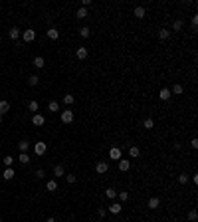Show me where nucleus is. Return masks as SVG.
<instances>
[{"mask_svg": "<svg viewBox=\"0 0 198 222\" xmlns=\"http://www.w3.org/2000/svg\"><path fill=\"white\" fill-rule=\"evenodd\" d=\"M145 14H147V10H145L143 6H137V8H135V16H137L139 20H141V18H145Z\"/></svg>", "mask_w": 198, "mask_h": 222, "instance_id": "14", "label": "nucleus"}, {"mask_svg": "<svg viewBox=\"0 0 198 222\" xmlns=\"http://www.w3.org/2000/svg\"><path fill=\"white\" fill-rule=\"evenodd\" d=\"M14 175H16V173H14V169H12V167H6V170L2 173V176H4L6 181H12V178H14Z\"/></svg>", "mask_w": 198, "mask_h": 222, "instance_id": "8", "label": "nucleus"}, {"mask_svg": "<svg viewBox=\"0 0 198 222\" xmlns=\"http://www.w3.org/2000/svg\"><path fill=\"white\" fill-rule=\"evenodd\" d=\"M38 83H40L38 75H30V78H28V85H38Z\"/></svg>", "mask_w": 198, "mask_h": 222, "instance_id": "28", "label": "nucleus"}, {"mask_svg": "<svg viewBox=\"0 0 198 222\" xmlns=\"http://www.w3.org/2000/svg\"><path fill=\"white\" fill-rule=\"evenodd\" d=\"M34 151H36V155H38V157H42V155L48 151V145L44 143V141H38V143L34 145Z\"/></svg>", "mask_w": 198, "mask_h": 222, "instance_id": "2", "label": "nucleus"}, {"mask_svg": "<svg viewBox=\"0 0 198 222\" xmlns=\"http://www.w3.org/2000/svg\"><path fill=\"white\" fill-rule=\"evenodd\" d=\"M34 65H36L38 70H44L46 62H44V58H42V56H38V58H34Z\"/></svg>", "mask_w": 198, "mask_h": 222, "instance_id": "11", "label": "nucleus"}, {"mask_svg": "<svg viewBox=\"0 0 198 222\" xmlns=\"http://www.w3.org/2000/svg\"><path fill=\"white\" fill-rule=\"evenodd\" d=\"M36 178H44V170H42V169L36 170Z\"/></svg>", "mask_w": 198, "mask_h": 222, "instance_id": "42", "label": "nucleus"}, {"mask_svg": "<svg viewBox=\"0 0 198 222\" xmlns=\"http://www.w3.org/2000/svg\"><path fill=\"white\" fill-rule=\"evenodd\" d=\"M182 91H184V87H182L180 83H176V85H172V91H171V93H174V95H180Z\"/></svg>", "mask_w": 198, "mask_h": 222, "instance_id": "22", "label": "nucleus"}, {"mask_svg": "<svg viewBox=\"0 0 198 222\" xmlns=\"http://www.w3.org/2000/svg\"><path fill=\"white\" fill-rule=\"evenodd\" d=\"M186 181H188V175H186V173L178 175V183H180V184H186Z\"/></svg>", "mask_w": 198, "mask_h": 222, "instance_id": "33", "label": "nucleus"}, {"mask_svg": "<svg viewBox=\"0 0 198 222\" xmlns=\"http://www.w3.org/2000/svg\"><path fill=\"white\" fill-rule=\"evenodd\" d=\"M75 56H77V59H85L87 58V48H77Z\"/></svg>", "mask_w": 198, "mask_h": 222, "instance_id": "12", "label": "nucleus"}, {"mask_svg": "<svg viewBox=\"0 0 198 222\" xmlns=\"http://www.w3.org/2000/svg\"><path fill=\"white\" fill-rule=\"evenodd\" d=\"M158 38H160V40H168V38H171V30H166V28H163V30L158 32Z\"/></svg>", "mask_w": 198, "mask_h": 222, "instance_id": "19", "label": "nucleus"}, {"mask_svg": "<svg viewBox=\"0 0 198 222\" xmlns=\"http://www.w3.org/2000/svg\"><path fill=\"white\" fill-rule=\"evenodd\" d=\"M107 169H109V165H107L105 161H101V163H97V165H95V170H97L99 175H105V173H107Z\"/></svg>", "mask_w": 198, "mask_h": 222, "instance_id": "5", "label": "nucleus"}, {"mask_svg": "<svg viewBox=\"0 0 198 222\" xmlns=\"http://www.w3.org/2000/svg\"><path fill=\"white\" fill-rule=\"evenodd\" d=\"M53 175H56V176L66 175V170H64V167H61V165H58V167H53Z\"/></svg>", "mask_w": 198, "mask_h": 222, "instance_id": "24", "label": "nucleus"}, {"mask_svg": "<svg viewBox=\"0 0 198 222\" xmlns=\"http://www.w3.org/2000/svg\"><path fill=\"white\" fill-rule=\"evenodd\" d=\"M196 210H190V212H188V220H190V222H194V220H196Z\"/></svg>", "mask_w": 198, "mask_h": 222, "instance_id": "35", "label": "nucleus"}, {"mask_svg": "<svg viewBox=\"0 0 198 222\" xmlns=\"http://www.w3.org/2000/svg\"><path fill=\"white\" fill-rule=\"evenodd\" d=\"M46 190H50V192H53V190H58V183H56V181H48V184H46Z\"/></svg>", "mask_w": 198, "mask_h": 222, "instance_id": "21", "label": "nucleus"}, {"mask_svg": "<svg viewBox=\"0 0 198 222\" xmlns=\"http://www.w3.org/2000/svg\"><path fill=\"white\" fill-rule=\"evenodd\" d=\"M0 123H2V115H0Z\"/></svg>", "mask_w": 198, "mask_h": 222, "instance_id": "44", "label": "nucleus"}, {"mask_svg": "<svg viewBox=\"0 0 198 222\" xmlns=\"http://www.w3.org/2000/svg\"><path fill=\"white\" fill-rule=\"evenodd\" d=\"M18 161H20V163H24V165H28V163H30V157H28V153H20Z\"/></svg>", "mask_w": 198, "mask_h": 222, "instance_id": "25", "label": "nucleus"}, {"mask_svg": "<svg viewBox=\"0 0 198 222\" xmlns=\"http://www.w3.org/2000/svg\"><path fill=\"white\" fill-rule=\"evenodd\" d=\"M73 101H75V97H73L72 93H67L66 97H64V103H67V105H72V103H73Z\"/></svg>", "mask_w": 198, "mask_h": 222, "instance_id": "30", "label": "nucleus"}, {"mask_svg": "<svg viewBox=\"0 0 198 222\" xmlns=\"http://www.w3.org/2000/svg\"><path fill=\"white\" fill-rule=\"evenodd\" d=\"M109 212H111V214H119V212H121V204H119V202H113L111 206H109Z\"/></svg>", "mask_w": 198, "mask_h": 222, "instance_id": "17", "label": "nucleus"}, {"mask_svg": "<svg viewBox=\"0 0 198 222\" xmlns=\"http://www.w3.org/2000/svg\"><path fill=\"white\" fill-rule=\"evenodd\" d=\"M12 163H14V159L10 157V155H8V157H4V165H6V167H12Z\"/></svg>", "mask_w": 198, "mask_h": 222, "instance_id": "37", "label": "nucleus"}, {"mask_svg": "<svg viewBox=\"0 0 198 222\" xmlns=\"http://www.w3.org/2000/svg\"><path fill=\"white\" fill-rule=\"evenodd\" d=\"M0 222H2V218H0Z\"/></svg>", "mask_w": 198, "mask_h": 222, "instance_id": "45", "label": "nucleus"}, {"mask_svg": "<svg viewBox=\"0 0 198 222\" xmlns=\"http://www.w3.org/2000/svg\"><path fill=\"white\" fill-rule=\"evenodd\" d=\"M182 26H184V24H182V20H174L172 30H174V32H180V30H182Z\"/></svg>", "mask_w": 198, "mask_h": 222, "instance_id": "23", "label": "nucleus"}, {"mask_svg": "<svg viewBox=\"0 0 198 222\" xmlns=\"http://www.w3.org/2000/svg\"><path fill=\"white\" fill-rule=\"evenodd\" d=\"M158 206H160V200H158L157 196H152V198H149V208H158Z\"/></svg>", "mask_w": 198, "mask_h": 222, "instance_id": "10", "label": "nucleus"}, {"mask_svg": "<svg viewBox=\"0 0 198 222\" xmlns=\"http://www.w3.org/2000/svg\"><path fill=\"white\" fill-rule=\"evenodd\" d=\"M75 18H79V20H83V18H87V8H79L77 12H75Z\"/></svg>", "mask_w": 198, "mask_h": 222, "instance_id": "15", "label": "nucleus"}, {"mask_svg": "<svg viewBox=\"0 0 198 222\" xmlns=\"http://www.w3.org/2000/svg\"><path fill=\"white\" fill-rule=\"evenodd\" d=\"M66 178H67V183H69V184H73V183H75V175H67Z\"/></svg>", "mask_w": 198, "mask_h": 222, "instance_id": "38", "label": "nucleus"}, {"mask_svg": "<svg viewBox=\"0 0 198 222\" xmlns=\"http://www.w3.org/2000/svg\"><path fill=\"white\" fill-rule=\"evenodd\" d=\"M32 123L36 125V127H42V125H44V115H40V113H36V115L32 117Z\"/></svg>", "mask_w": 198, "mask_h": 222, "instance_id": "7", "label": "nucleus"}, {"mask_svg": "<svg viewBox=\"0 0 198 222\" xmlns=\"http://www.w3.org/2000/svg\"><path fill=\"white\" fill-rule=\"evenodd\" d=\"M97 214H99V216H101V218H105V214H107V210H105V208H99V210H97Z\"/></svg>", "mask_w": 198, "mask_h": 222, "instance_id": "39", "label": "nucleus"}, {"mask_svg": "<svg viewBox=\"0 0 198 222\" xmlns=\"http://www.w3.org/2000/svg\"><path fill=\"white\" fill-rule=\"evenodd\" d=\"M192 26H194V28L198 26V16H196V14H194V16H192Z\"/></svg>", "mask_w": 198, "mask_h": 222, "instance_id": "41", "label": "nucleus"}, {"mask_svg": "<svg viewBox=\"0 0 198 222\" xmlns=\"http://www.w3.org/2000/svg\"><path fill=\"white\" fill-rule=\"evenodd\" d=\"M28 109L30 111H38V103H36V101H30V103H28Z\"/></svg>", "mask_w": 198, "mask_h": 222, "instance_id": "36", "label": "nucleus"}, {"mask_svg": "<svg viewBox=\"0 0 198 222\" xmlns=\"http://www.w3.org/2000/svg\"><path fill=\"white\" fill-rule=\"evenodd\" d=\"M190 145H192V149H198V139L194 137V139H192V141H190Z\"/></svg>", "mask_w": 198, "mask_h": 222, "instance_id": "40", "label": "nucleus"}, {"mask_svg": "<svg viewBox=\"0 0 198 222\" xmlns=\"http://www.w3.org/2000/svg\"><path fill=\"white\" fill-rule=\"evenodd\" d=\"M79 36H81V38H89V36H91L89 26H83V28H81V30H79Z\"/></svg>", "mask_w": 198, "mask_h": 222, "instance_id": "18", "label": "nucleus"}, {"mask_svg": "<svg viewBox=\"0 0 198 222\" xmlns=\"http://www.w3.org/2000/svg\"><path fill=\"white\" fill-rule=\"evenodd\" d=\"M109 159H115V161H119V159H121V149H117V147H111V151H109Z\"/></svg>", "mask_w": 198, "mask_h": 222, "instance_id": "6", "label": "nucleus"}, {"mask_svg": "<svg viewBox=\"0 0 198 222\" xmlns=\"http://www.w3.org/2000/svg\"><path fill=\"white\" fill-rule=\"evenodd\" d=\"M48 107H50V111H59V103H58V101H50Z\"/></svg>", "mask_w": 198, "mask_h": 222, "instance_id": "32", "label": "nucleus"}, {"mask_svg": "<svg viewBox=\"0 0 198 222\" xmlns=\"http://www.w3.org/2000/svg\"><path fill=\"white\" fill-rule=\"evenodd\" d=\"M61 121H64V123H72V121H73V111L72 109L61 111Z\"/></svg>", "mask_w": 198, "mask_h": 222, "instance_id": "3", "label": "nucleus"}, {"mask_svg": "<svg viewBox=\"0 0 198 222\" xmlns=\"http://www.w3.org/2000/svg\"><path fill=\"white\" fill-rule=\"evenodd\" d=\"M143 127H145V129H152V127H155V121H152L151 117L145 119V121H143Z\"/></svg>", "mask_w": 198, "mask_h": 222, "instance_id": "26", "label": "nucleus"}, {"mask_svg": "<svg viewBox=\"0 0 198 222\" xmlns=\"http://www.w3.org/2000/svg\"><path fill=\"white\" fill-rule=\"evenodd\" d=\"M158 97L163 99V101H168V99H171V89L163 87V89H160V93H158Z\"/></svg>", "mask_w": 198, "mask_h": 222, "instance_id": "9", "label": "nucleus"}, {"mask_svg": "<svg viewBox=\"0 0 198 222\" xmlns=\"http://www.w3.org/2000/svg\"><path fill=\"white\" fill-rule=\"evenodd\" d=\"M129 169H131V161H129V159H119V170L125 173V170H129Z\"/></svg>", "mask_w": 198, "mask_h": 222, "instance_id": "4", "label": "nucleus"}, {"mask_svg": "<svg viewBox=\"0 0 198 222\" xmlns=\"http://www.w3.org/2000/svg\"><path fill=\"white\" fill-rule=\"evenodd\" d=\"M139 153H141V151H139V147H131V149H129V155H131L133 159L139 157Z\"/></svg>", "mask_w": 198, "mask_h": 222, "instance_id": "31", "label": "nucleus"}, {"mask_svg": "<svg viewBox=\"0 0 198 222\" xmlns=\"http://www.w3.org/2000/svg\"><path fill=\"white\" fill-rule=\"evenodd\" d=\"M8 36H10V40H16L20 36V30H18V28H12V30L8 32Z\"/></svg>", "mask_w": 198, "mask_h": 222, "instance_id": "27", "label": "nucleus"}, {"mask_svg": "<svg viewBox=\"0 0 198 222\" xmlns=\"http://www.w3.org/2000/svg\"><path fill=\"white\" fill-rule=\"evenodd\" d=\"M22 40H24L26 44H30V42H34V40H36V32H34L32 28H28L26 32H22Z\"/></svg>", "mask_w": 198, "mask_h": 222, "instance_id": "1", "label": "nucleus"}, {"mask_svg": "<svg viewBox=\"0 0 198 222\" xmlns=\"http://www.w3.org/2000/svg\"><path fill=\"white\" fill-rule=\"evenodd\" d=\"M105 196H107V198H115V196H117V192H115L113 189H107V190H105Z\"/></svg>", "mask_w": 198, "mask_h": 222, "instance_id": "34", "label": "nucleus"}, {"mask_svg": "<svg viewBox=\"0 0 198 222\" xmlns=\"http://www.w3.org/2000/svg\"><path fill=\"white\" fill-rule=\"evenodd\" d=\"M8 111H10V103L8 101H0V115H4Z\"/></svg>", "mask_w": 198, "mask_h": 222, "instance_id": "13", "label": "nucleus"}, {"mask_svg": "<svg viewBox=\"0 0 198 222\" xmlns=\"http://www.w3.org/2000/svg\"><path fill=\"white\" fill-rule=\"evenodd\" d=\"M48 38H50V40H58L59 38V32L56 30V28H50V30H48Z\"/></svg>", "mask_w": 198, "mask_h": 222, "instance_id": "16", "label": "nucleus"}, {"mask_svg": "<svg viewBox=\"0 0 198 222\" xmlns=\"http://www.w3.org/2000/svg\"><path fill=\"white\" fill-rule=\"evenodd\" d=\"M46 222H56V218H52V216H50V218H48Z\"/></svg>", "mask_w": 198, "mask_h": 222, "instance_id": "43", "label": "nucleus"}, {"mask_svg": "<svg viewBox=\"0 0 198 222\" xmlns=\"http://www.w3.org/2000/svg\"><path fill=\"white\" fill-rule=\"evenodd\" d=\"M28 147H30V143H28V141H20V143H18L20 153H28Z\"/></svg>", "mask_w": 198, "mask_h": 222, "instance_id": "20", "label": "nucleus"}, {"mask_svg": "<svg viewBox=\"0 0 198 222\" xmlns=\"http://www.w3.org/2000/svg\"><path fill=\"white\" fill-rule=\"evenodd\" d=\"M119 200H121V202H125V200H129V192H127V190H121V192H119Z\"/></svg>", "mask_w": 198, "mask_h": 222, "instance_id": "29", "label": "nucleus"}]
</instances>
